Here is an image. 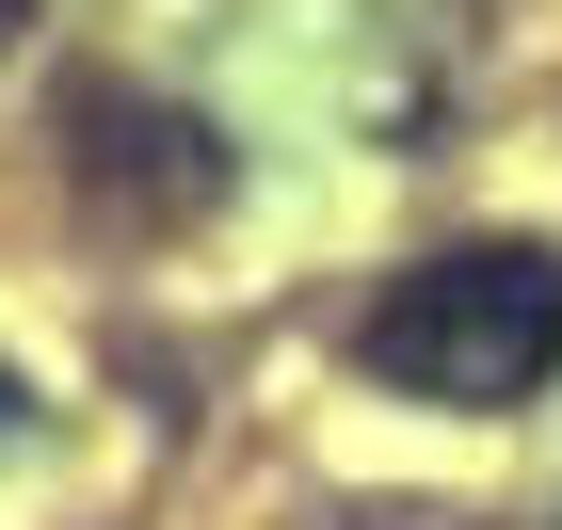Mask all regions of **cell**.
<instances>
[{
	"instance_id": "6da1fadb",
	"label": "cell",
	"mask_w": 562,
	"mask_h": 530,
	"mask_svg": "<svg viewBox=\"0 0 562 530\" xmlns=\"http://www.w3.org/2000/svg\"><path fill=\"white\" fill-rule=\"evenodd\" d=\"M353 370L402 402H530L562 370V241H450L386 273V306L353 322Z\"/></svg>"
},
{
	"instance_id": "7a4b0ae2",
	"label": "cell",
	"mask_w": 562,
	"mask_h": 530,
	"mask_svg": "<svg viewBox=\"0 0 562 530\" xmlns=\"http://www.w3.org/2000/svg\"><path fill=\"white\" fill-rule=\"evenodd\" d=\"M16 435H33V402H16V370H0V450H16Z\"/></svg>"
}]
</instances>
